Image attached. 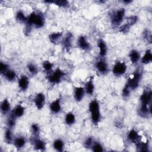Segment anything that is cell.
Masks as SVG:
<instances>
[{"label":"cell","instance_id":"6da1fadb","mask_svg":"<svg viewBox=\"0 0 152 152\" xmlns=\"http://www.w3.org/2000/svg\"><path fill=\"white\" fill-rule=\"evenodd\" d=\"M88 109L91 113V119L93 124L94 125H97L100 121L101 115L99 104L96 99H94L90 102Z\"/></svg>","mask_w":152,"mask_h":152},{"label":"cell","instance_id":"7a4b0ae2","mask_svg":"<svg viewBox=\"0 0 152 152\" xmlns=\"http://www.w3.org/2000/svg\"><path fill=\"white\" fill-rule=\"evenodd\" d=\"M26 23L28 26H34L36 28H41L44 26L45 18L42 14L33 12L27 17Z\"/></svg>","mask_w":152,"mask_h":152},{"label":"cell","instance_id":"3957f363","mask_svg":"<svg viewBox=\"0 0 152 152\" xmlns=\"http://www.w3.org/2000/svg\"><path fill=\"white\" fill-rule=\"evenodd\" d=\"M125 13L124 8L119 9L114 12L110 16L111 23L114 26H118L122 21Z\"/></svg>","mask_w":152,"mask_h":152},{"label":"cell","instance_id":"277c9868","mask_svg":"<svg viewBox=\"0 0 152 152\" xmlns=\"http://www.w3.org/2000/svg\"><path fill=\"white\" fill-rule=\"evenodd\" d=\"M64 75V72L61 69L57 68L48 77V80L51 84H58L61 81Z\"/></svg>","mask_w":152,"mask_h":152},{"label":"cell","instance_id":"5b68a950","mask_svg":"<svg viewBox=\"0 0 152 152\" xmlns=\"http://www.w3.org/2000/svg\"><path fill=\"white\" fill-rule=\"evenodd\" d=\"M141 78V74L140 72L137 70L134 73L132 77L128 79L126 84L128 86L131 90H135L139 86Z\"/></svg>","mask_w":152,"mask_h":152},{"label":"cell","instance_id":"8992f818","mask_svg":"<svg viewBox=\"0 0 152 152\" xmlns=\"http://www.w3.org/2000/svg\"><path fill=\"white\" fill-rule=\"evenodd\" d=\"M127 66L125 62L118 61L114 65L112 72L116 76H120L124 74L126 71Z\"/></svg>","mask_w":152,"mask_h":152},{"label":"cell","instance_id":"52a82bcc","mask_svg":"<svg viewBox=\"0 0 152 152\" xmlns=\"http://www.w3.org/2000/svg\"><path fill=\"white\" fill-rule=\"evenodd\" d=\"M140 99L141 104L151 105V102L152 99L151 91L144 90L142 93Z\"/></svg>","mask_w":152,"mask_h":152},{"label":"cell","instance_id":"ba28073f","mask_svg":"<svg viewBox=\"0 0 152 152\" xmlns=\"http://www.w3.org/2000/svg\"><path fill=\"white\" fill-rule=\"evenodd\" d=\"M34 104L35 106H36L37 109H42L44 105H45V96L43 93H37L34 99Z\"/></svg>","mask_w":152,"mask_h":152},{"label":"cell","instance_id":"9c48e42d","mask_svg":"<svg viewBox=\"0 0 152 152\" xmlns=\"http://www.w3.org/2000/svg\"><path fill=\"white\" fill-rule=\"evenodd\" d=\"M77 43L78 47L85 51H87L90 49L91 46L89 42L87 41L86 37L84 36H81L78 37Z\"/></svg>","mask_w":152,"mask_h":152},{"label":"cell","instance_id":"30bf717a","mask_svg":"<svg viewBox=\"0 0 152 152\" xmlns=\"http://www.w3.org/2000/svg\"><path fill=\"white\" fill-rule=\"evenodd\" d=\"M49 108L50 111L55 114L58 113L61 110V99L58 98L56 100H53L52 102L50 103Z\"/></svg>","mask_w":152,"mask_h":152},{"label":"cell","instance_id":"8fae6325","mask_svg":"<svg viewBox=\"0 0 152 152\" xmlns=\"http://www.w3.org/2000/svg\"><path fill=\"white\" fill-rule=\"evenodd\" d=\"M85 90L82 87H76L74 88V99L77 102H80L82 100L84 96Z\"/></svg>","mask_w":152,"mask_h":152},{"label":"cell","instance_id":"7c38bea8","mask_svg":"<svg viewBox=\"0 0 152 152\" xmlns=\"http://www.w3.org/2000/svg\"><path fill=\"white\" fill-rule=\"evenodd\" d=\"M140 138L141 137L140 136L139 134L135 129H132L129 131L128 134V139L131 142L136 144L137 142L140 141Z\"/></svg>","mask_w":152,"mask_h":152},{"label":"cell","instance_id":"4fadbf2b","mask_svg":"<svg viewBox=\"0 0 152 152\" xmlns=\"http://www.w3.org/2000/svg\"><path fill=\"white\" fill-rule=\"evenodd\" d=\"M32 142H33L34 148L36 150H40V151L45 150V149H46V144L42 140L36 137V138H33Z\"/></svg>","mask_w":152,"mask_h":152},{"label":"cell","instance_id":"5bb4252c","mask_svg":"<svg viewBox=\"0 0 152 152\" xmlns=\"http://www.w3.org/2000/svg\"><path fill=\"white\" fill-rule=\"evenodd\" d=\"M96 68L97 70L101 74H105L107 72L108 66L107 63L103 60H100L96 64Z\"/></svg>","mask_w":152,"mask_h":152},{"label":"cell","instance_id":"9a60e30c","mask_svg":"<svg viewBox=\"0 0 152 152\" xmlns=\"http://www.w3.org/2000/svg\"><path fill=\"white\" fill-rule=\"evenodd\" d=\"M18 87L22 91H26L29 84V80L26 75H22L18 80Z\"/></svg>","mask_w":152,"mask_h":152},{"label":"cell","instance_id":"2e32d148","mask_svg":"<svg viewBox=\"0 0 152 152\" xmlns=\"http://www.w3.org/2000/svg\"><path fill=\"white\" fill-rule=\"evenodd\" d=\"M72 38H73V37H72V33H69L66 36V37H65V39L63 40L62 45H63L64 48L65 49V50L66 51H69L72 47Z\"/></svg>","mask_w":152,"mask_h":152},{"label":"cell","instance_id":"e0dca14e","mask_svg":"<svg viewBox=\"0 0 152 152\" xmlns=\"http://www.w3.org/2000/svg\"><path fill=\"white\" fill-rule=\"evenodd\" d=\"M139 115L142 117H147L148 115L151 114V105L141 104L138 110Z\"/></svg>","mask_w":152,"mask_h":152},{"label":"cell","instance_id":"ac0fdd59","mask_svg":"<svg viewBox=\"0 0 152 152\" xmlns=\"http://www.w3.org/2000/svg\"><path fill=\"white\" fill-rule=\"evenodd\" d=\"M97 46L99 49V55L101 56H104L107 53V46L104 40L99 39L97 42Z\"/></svg>","mask_w":152,"mask_h":152},{"label":"cell","instance_id":"d6986e66","mask_svg":"<svg viewBox=\"0 0 152 152\" xmlns=\"http://www.w3.org/2000/svg\"><path fill=\"white\" fill-rule=\"evenodd\" d=\"M26 140L24 137H18L14 140V145L17 149H21L24 147Z\"/></svg>","mask_w":152,"mask_h":152},{"label":"cell","instance_id":"ffe728a7","mask_svg":"<svg viewBox=\"0 0 152 152\" xmlns=\"http://www.w3.org/2000/svg\"><path fill=\"white\" fill-rule=\"evenodd\" d=\"M24 113V107L21 105V104H18L15 109L12 110L11 114L15 116L16 118H20L21 117Z\"/></svg>","mask_w":152,"mask_h":152},{"label":"cell","instance_id":"44dd1931","mask_svg":"<svg viewBox=\"0 0 152 152\" xmlns=\"http://www.w3.org/2000/svg\"><path fill=\"white\" fill-rule=\"evenodd\" d=\"M85 91L88 95H92L94 91V85L92 79L88 80L85 84Z\"/></svg>","mask_w":152,"mask_h":152},{"label":"cell","instance_id":"7402d4cb","mask_svg":"<svg viewBox=\"0 0 152 152\" xmlns=\"http://www.w3.org/2000/svg\"><path fill=\"white\" fill-rule=\"evenodd\" d=\"M10 110V103L8 99H5L1 102V111L4 115L7 114Z\"/></svg>","mask_w":152,"mask_h":152},{"label":"cell","instance_id":"603a6c76","mask_svg":"<svg viewBox=\"0 0 152 152\" xmlns=\"http://www.w3.org/2000/svg\"><path fill=\"white\" fill-rule=\"evenodd\" d=\"M129 57L131 62L134 64H136L139 61L140 58V55L139 52L137 50L133 49L129 52Z\"/></svg>","mask_w":152,"mask_h":152},{"label":"cell","instance_id":"cb8c5ba5","mask_svg":"<svg viewBox=\"0 0 152 152\" xmlns=\"http://www.w3.org/2000/svg\"><path fill=\"white\" fill-rule=\"evenodd\" d=\"M152 61V53L150 49H148L145 51L144 56L141 58V62L144 64H148Z\"/></svg>","mask_w":152,"mask_h":152},{"label":"cell","instance_id":"d4e9b609","mask_svg":"<svg viewBox=\"0 0 152 152\" xmlns=\"http://www.w3.org/2000/svg\"><path fill=\"white\" fill-rule=\"evenodd\" d=\"M62 36V32H55L52 33L49 35V40L53 43H56L59 42L61 37Z\"/></svg>","mask_w":152,"mask_h":152},{"label":"cell","instance_id":"484cf974","mask_svg":"<svg viewBox=\"0 0 152 152\" xmlns=\"http://www.w3.org/2000/svg\"><path fill=\"white\" fill-rule=\"evenodd\" d=\"M53 146L55 150L61 152L64 150V141L61 139H56L54 141L53 143Z\"/></svg>","mask_w":152,"mask_h":152},{"label":"cell","instance_id":"4316f807","mask_svg":"<svg viewBox=\"0 0 152 152\" xmlns=\"http://www.w3.org/2000/svg\"><path fill=\"white\" fill-rule=\"evenodd\" d=\"M136 147L140 151H149V145L147 142H144L140 141L136 143Z\"/></svg>","mask_w":152,"mask_h":152},{"label":"cell","instance_id":"83f0119b","mask_svg":"<svg viewBox=\"0 0 152 152\" xmlns=\"http://www.w3.org/2000/svg\"><path fill=\"white\" fill-rule=\"evenodd\" d=\"M65 122L66 124L68 125H71L74 124L75 122V117L72 112L68 113L65 118Z\"/></svg>","mask_w":152,"mask_h":152},{"label":"cell","instance_id":"f1b7e54d","mask_svg":"<svg viewBox=\"0 0 152 152\" xmlns=\"http://www.w3.org/2000/svg\"><path fill=\"white\" fill-rule=\"evenodd\" d=\"M4 75L5 78L9 81H14L16 77L15 72L12 69H8Z\"/></svg>","mask_w":152,"mask_h":152},{"label":"cell","instance_id":"f546056e","mask_svg":"<svg viewBox=\"0 0 152 152\" xmlns=\"http://www.w3.org/2000/svg\"><path fill=\"white\" fill-rule=\"evenodd\" d=\"M4 140L6 143L7 144H11L12 141V134L11 129L10 128H8L5 132L4 134Z\"/></svg>","mask_w":152,"mask_h":152},{"label":"cell","instance_id":"4dcf8cb0","mask_svg":"<svg viewBox=\"0 0 152 152\" xmlns=\"http://www.w3.org/2000/svg\"><path fill=\"white\" fill-rule=\"evenodd\" d=\"M16 20L20 23L27 22V18L21 11H18L16 14Z\"/></svg>","mask_w":152,"mask_h":152},{"label":"cell","instance_id":"1f68e13d","mask_svg":"<svg viewBox=\"0 0 152 152\" xmlns=\"http://www.w3.org/2000/svg\"><path fill=\"white\" fill-rule=\"evenodd\" d=\"M15 119H16V118L12 114H11L10 116L8 118L7 121V124L8 128L12 129V128L14 127L15 125Z\"/></svg>","mask_w":152,"mask_h":152},{"label":"cell","instance_id":"d6a6232c","mask_svg":"<svg viewBox=\"0 0 152 152\" xmlns=\"http://www.w3.org/2000/svg\"><path fill=\"white\" fill-rule=\"evenodd\" d=\"M47 3H53L56 5L61 7H66L68 6L69 4L67 1L65 0H61V1H46Z\"/></svg>","mask_w":152,"mask_h":152},{"label":"cell","instance_id":"836d02e7","mask_svg":"<svg viewBox=\"0 0 152 152\" xmlns=\"http://www.w3.org/2000/svg\"><path fill=\"white\" fill-rule=\"evenodd\" d=\"M91 150L93 151H96V152H102L103 151V146L97 142H94L91 147Z\"/></svg>","mask_w":152,"mask_h":152},{"label":"cell","instance_id":"e575fe53","mask_svg":"<svg viewBox=\"0 0 152 152\" xmlns=\"http://www.w3.org/2000/svg\"><path fill=\"white\" fill-rule=\"evenodd\" d=\"M42 65L45 71L46 72H50L53 67V64L49 62V61H44L42 64Z\"/></svg>","mask_w":152,"mask_h":152},{"label":"cell","instance_id":"d590c367","mask_svg":"<svg viewBox=\"0 0 152 152\" xmlns=\"http://www.w3.org/2000/svg\"><path fill=\"white\" fill-rule=\"evenodd\" d=\"M131 89L129 88V87H128V86L126 84L125 86H124L123 90H122V96L124 99H127L129 95H130V93H131Z\"/></svg>","mask_w":152,"mask_h":152},{"label":"cell","instance_id":"8d00e7d4","mask_svg":"<svg viewBox=\"0 0 152 152\" xmlns=\"http://www.w3.org/2000/svg\"><path fill=\"white\" fill-rule=\"evenodd\" d=\"M27 69L29 71V72L33 74V75H35L37 73V68L36 67V66L31 63H30L27 65Z\"/></svg>","mask_w":152,"mask_h":152},{"label":"cell","instance_id":"74e56055","mask_svg":"<svg viewBox=\"0 0 152 152\" xmlns=\"http://www.w3.org/2000/svg\"><path fill=\"white\" fill-rule=\"evenodd\" d=\"M93 143H94V142H93V138L92 137H88L85 140V141L84 142V145L85 148H91Z\"/></svg>","mask_w":152,"mask_h":152},{"label":"cell","instance_id":"f35d334b","mask_svg":"<svg viewBox=\"0 0 152 152\" xmlns=\"http://www.w3.org/2000/svg\"><path fill=\"white\" fill-rule=\"evenodd\" d=\"M31 131L33 132V134L37 136L38 135V134H39L40 132V128H39V126L37 124H33L31 126Z\"/></svg>","mask_w":152,"mask_h":152},{"label":"cell","instance_id":"ab89813d","mask_svg":"<svg viewBox=\"0 0 152 152\" xmlns=\"http://www.w3.org/2000/svg\"><path fill=\"white\" fill-rule=\"evenodd\" d=\"M137 20H138V17L136 15H132V16H131L129 17L127 21L128 22L126 23L128 24H129L130 26L135 24L137 22Z\"/></svg>","mask_w":152,"mask_h":152},{"label":"cell","instance_id":"60d3db41","mask_svg":"<svg viewBox=\"0 0 152 152\" xmlns=\"http://www.w3.org/2000/svg\"><path fill=\"white\" fill-rule=\"evenodd\" d=\"M8 69V65L7 64L2 62L0 63V72L1 74H4Z\"/></svg>","mask_w":152,"mask_h":152},{"label":"cell","instance_id":"b9f144b4","mask_svg":"<svg viewBox=\"0 0 152 152\" xmlns=\"http://www.w3.org/2000/svg\"><path fill=\"white\" fill-rule=\"evenodd\" d=\"M130 27H131V26L129 24H128L127 23H126V24H124L123 26H122L119 28H120L119 31L122 33H126L129 31V30L130 29Z\"/></svg>","mask_w":152,"mask_h":152},{"label":"cell","instance_id":"7bdbcfd3","mask_svg":"<svg viewBox=\"0 0 152 152\" xmlns=\"http://www.w3.org/2000/svg\"><path fill=\"white\" fill-rule=\"evenodd\" d=\"M144 38H145L147 40V41H148L150 43H151V34L148 30H145V31L144 32Z\"/></svg>","mask_w":152,"mask_h":152},{"label":"cell","instance_id":"ee69618b","mask_svg":"<svg viewBox=\"0 0 152 152\" xmlns=\"http://www.w3.org/2000/svg\"><path fill=\"white\" fill-rule=\"evenodd\" d=\"M124 3H125V4H129V3H130V2H131V1H129V0H126V1H123Z\"/></svg>","mask_w":152,"mask_h":152}]
</instances>
